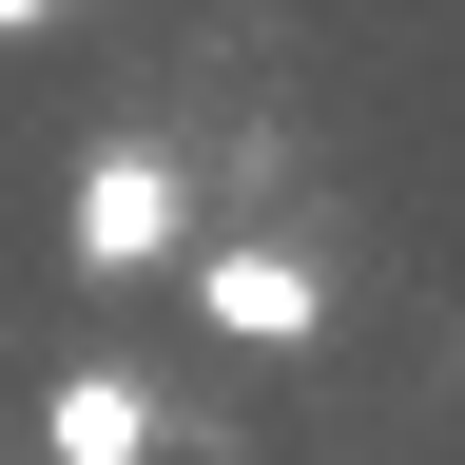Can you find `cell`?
Returning a JSON list of instances; mask_svg holds the SVG:
<instances>
[{
	"instance_id": "obj_2",
	"label": "cell",
	"mask_w": 465,
	"mask_h": 465,
	"mask_svg": "<svg viewBox=\"0 0 465 465\" xmlns=\"http://www.w3.org/2000/svg\"><path fill=\"white\" fill-rule=\"evenodd\" d=\"M194 311H213V349H311L330 330V272L311 252H194Z\"/></svg>"
},
{
	"instance_id": "obj_1",
	"label": "cell",
	"mask_w": 465,
	"mask_h": 465,
	"mask_svg": "<svg viewBox=\"0 0 465 465\" xmlns=\"http://www.w3.org/2000/svg\"><path fill=\"white\" fill-rule=\"evenodd\" d=\"M58 232H78V272H174L194 252V174H174L155 136H97L78 194H58Z\"/></svg>"
},
{
	"instance_id": "obj_4",
	"label": "cell",
	"mask_w": 465,
	"mask_h": 465,
	"mask_svg": "<svg viewBox=\"0 0 465 465\" xmlns=\"http://www.w3.org/2000/svg\"><path fill=\"white\" fill-rule=\"evenodd\" d=\"M39 20H58V0H0V39H39Z\"/></svg>"
},
{
	"instance_id": "obj_3",
	"label": "cell",
	"mask_w": 465,
	"mask_h": 465,
	"mask_svg": "<svg viewBox=\"0 0 465 465\" xmlns=\"http://www.w3.org/2000/svg\"><path fill=\"white\" fill-rule=\"evenodd\" d=\"M39 446H58V465H155V388H136V369H58V388H39Z\"/></svg>"
}]
</instances>
